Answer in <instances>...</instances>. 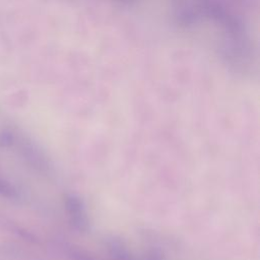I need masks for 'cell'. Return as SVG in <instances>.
<instances>
[{
    "mask_svg": "<svg viewBox=\"0 0 260 260\" xmlns=\"http://www.w3.org/2000/svg\"><path fill=\"white\" fill-rule=\"evenodd\" d=\"M13 231H14L15 233H17V235H18V236H20L21 238L25 239L26 241H30V242H37V239H36V237H35V236L31 234V233L27 232L26 230H24V229H22V228H19V226H15V228L13 229Z\"/></svg>",
    "mask_w": 260,
    "mask_h": 260,
    "instance_id": "cell-7",
    "label": "cell"
},
{
    "mask_svg": "<svg viewBox=\"0 0 260 260\" xmlns=\"http://www.w3.org/2000/svg\"><path fill=\"white\" fill-rule=\"evenodd\" d=\"M0 196L8 199L15 198L17 196V190L10 182L0 178Z\"/></svg>",
    "mask_w": 260,
    "mask_h": 260,
    "instance_id": "cell-4",
    "label": "cell"
},
{
    "mask_svg": "<svg viewBox=\"0 0 260 260\" xmlns=\"http://www.w3.org/2000/svg\"><path fill=\"white\" fill-rule=\"evenodd\" d=\"M64 208L71 228L79 233L85 234L90 229L88 213L81 197L75 193H67L64 196Z\"/></svg>",
    "mask_w": 260,
    "mask_h": 260,
    "instance_id": "cell-1",
    "label": "cell"
},
{
    "mask_svg": "<svg viewBox=\"0 0 260 260\" xmlns=\"http://www.w3.org/2000/svg\"><path fill=\"white\" fill-rule=\"evenodd\" d=\"M104 245L109 260H136L127 243L120 236H107Z\"/></svg>",
    "mask_w": 260,
    "mask_h": 260,
    "instance_id": "cell-2",
    "label": "cell"
},
{
    "mask_svg": "<svg viewBox=\"0 0 260 260\" xmlns=\"http://www.w3.org/2000/svg\"><path fill=\"white\" fill-rule=\"evenodd\" d=\"M14 134L9 129H2L0 131V147L7 148L13 145L14 143Z\"/></svg>",
    "mask_w": 260,
    "mask_h": 260,
    "instance_id": "cell-5",
    "label": "cell"
},
{
    "mask_svg": "<svg viewBox=\"0 0 260 260\" xmlns=\"http://www.w3.org/2000/svg\"><path fill=\"white\" fill-rule=\"evenodd\" d=\"M65 254L69 260H98L88 251L71 244L65 247Z\"/></svg>",
    "mask_w": 260,
    "mask_h": 260,
    "instance_id": "cell-3",
    "label": "cell"
},
{
    "mask_svg": "<svg viewBox=\"0 0 260 260\" xmlns=\"http://www.w3.org/2000/svg\"><path fill=\"white\" fill-rule=\"evenodd\" d=\"M143 260H166V257L159 248L154 247L146 251Z\"/></svg>",
    "mask_w": 260,
    "mask_h": 260,
    "instance_id": "cell-6",
    "label": "cell"
}]
</instances>
